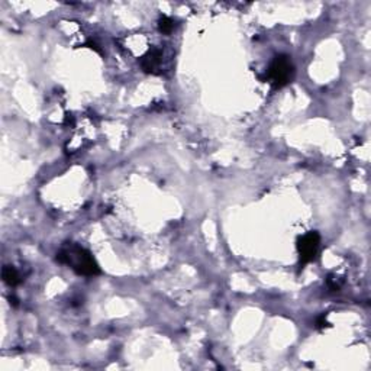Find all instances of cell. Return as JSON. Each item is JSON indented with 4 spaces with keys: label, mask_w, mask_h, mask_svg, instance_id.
Instances as JSON below:
<instances>
[{
    "label": "cell",
    "mask_w": 371,
    "mask_h": 371,
    "mask_svg": "<svg viewBox=\"0 0 371 371\" xmlns=\"http://www.w3.org/2000/svg\"><path fill=\"white\" fill-rule=\"evenodd\" d=\"M57 260L61 264L71 267L80 276L92 277V276L100 274V268L92 254L87 249L79 245H68L60 249L57 252Z\"/></svg>",
    "instance_id": "6da1fadb"
},
{
    "label": "cell",
    "mask_w": 371,
    "mask_h": 371,
    "mask_svg": "<svg viewBox=\"0 0 371 371\" xmlns=\"http://www.w3.org/2000/svg\"><path fill=\"white\" fill-rule=\"evenodd\" d=\"M326 284L331 290H340L341 284H342V280L337 277V276H329L328 280H326Z\"/></svg>",
    "instance_id": "52a82bcc"
},
{
    "label": "cell",
    "mask_w": 371,
    "mask_h": 371,
    "mask_svg": "<svg viewBox=\"0 0 371 371\" xmlns=\"http://www.w3.org/2000/svg\"><path fill=\"white\" fill-rule=\"evenodd\" d=\"M87 45H89V47H90V48H92V50H94V51H97V53H99V54H100V53H102V51H100V48H99V47H97V44H94V42H89V44H87Z\"/></svg>",
    "instance_id": "9c48e42d"
},
{
    "label": "cell",
    "mask_w": 371,
    "mask_h": 371,
    "mask_svg": "<svg viewBox=\"0 0 371 371\" xmlns=\"http://www.w3.org/2000/svg\"><path fill=\"white\" fill-rule=\"evenodd\" d=\"M1 277H3V281L9 286H18L21 283V276L18 273V270L12 265H4L3 270H1Z\"/></svg>",
    "instance_id": "5b68a950"
},
{
    "label": "cell",
    "mask_w": 371,
    "mask_h": 371,
    "mask_svg": "<svg viewBox=\"0 0 371 371\" xmlns=\"http://www.w3.org/2000/svg\"><path fill=\"white\" fill-rule=\"evenodd\" d=\"M161 57H162V53H161L159 50H157V48L151 50V51L142 58V61H141V65H142L144 71L148 73V74L155 73L157 67H158L159 62H161Z\"/></svg>",
    "instance_id": "277c9868"
},
{
    "label": "cell",
    "mask_w": 371,
    "mask_h": 371,
    "mask_svg": "<svg viewBox=\"0 0 371 371\" xmlns=\"http://www.w3.org/2000/svg\"><path fill=\"white\" fill-rule=\"evenodd\" d=\"M158 28L162 33H170L174 28V21L168 16H162L158 22Z\"/></svg>",
    "instance_id": "8992f818"
},
{
    "label": "cell",
    "mask_w": 371,
    "mask_h": 371,
    "mask_svg": "<svg viewBox=\"0 0 371 371\" xmlns=\"http://www.w3.org/2000/svg\"><path fill=\"white\" fill-rule=\"evenodd\" d=\"M328 325H329V323L326 322L325 316H322V318L318 319V328H325V326H328Z\"/></svg>",
    "instance_id": "ba28073f"
},
{
    "label": "cell",
    "mask_w": 371,
    "mask_h": 371,
    "mask_svg": "<svg viewBox=\"0 0 371 371\" xmlns=\"http://www.w3.org/2000/svg\"><path fill=\"white\" fill-rule=\"evenodd\" d=\"M293 73L294 68L290 58L287 55H277L268 67L267 77L276 89H281L286 84H289V81L293 77Z\"/></svg>",
    "instance_id": "7a4b0ae2"
},
{
    "label": "cell",
    "mask_w": 371,
    "mask_h": 371,
    "mask_svg": "<svg viewBox=\"0 0 371 371\" xmlns=\"http://www.w3.org/2000/svg\"><path fill=\"white\" fill-rule=\"evenodd\" d=\"M319 245H320V237L318 232H308L303 237L299 238L297 241V251L300 255V263L302 264H308L310 263L318 251H319Z\"/></svg>",
    "instance_id": "3957f363"
}]
</instances>
